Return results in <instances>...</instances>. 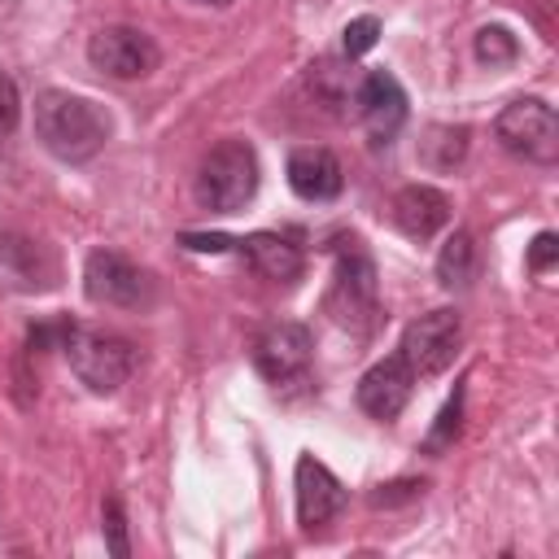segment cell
Returning <instances> with one entry per match:
<instances>
[{"mask_svg": "<svg viewBox=\"0 0 559 559\" xmlns=\"http://www.w3.org/2000/svg\"><path fill=\"white\" fill-rule=\"evenodd\" d=\"M109 131H114L109 114L87 96H74L61 87H44L35 96V135L57 162H70V166L92 162L105 148Z\"/></svg>", "mask_w": 559, "mask_h": 559, "instance_id": "6da1fadb", "label": "cell"}, {"mask_svg": "<svg viewBox=\"0 0 559 559\" xmlns=\"http://www.w3.org/2000/svg\"><path fill=\"white\" fill-rule=\"evenodd\" d=\"M332 258H336V271H332V288H328V301L323 310L367 336L376 328V314H380V280H376V262L367 253V245L358 236H336L332 240Z\"/></svg>", "mask_w": 559, "mask_h": 559, "instance_id": "7a4b0ae2", "label": "cell"}, {"mask_svg": "<svg viewBox=\"0 0 559 559\" xmlns=\"http://www.w3.org/2000/svg\"><path fill=\"white\" fill-rule=\"evenodd\" d=\"M262 166L249 140H218L197 170V201L210 214H236L258 197Z\"/></svg>", "mask_w": 559, "mask_h": 559, "instance_id": "3957f363", "label": "cell"}, {"mask_svg": "<svg viewBox=\"0 0 559 559\" xmlns=\"http://www.w3.org/2000/svg\"><path fill=\"white\" fill-rule=\"evenodd\" d=\"M61 354L70 358V371L92 389V393H114L118 384H127L131 367H135V349L127 336L118 332H96L83 328L74 319H66L61 332Z\"/></svg>", "mask_w": 559, "mask_h": 559, "instance_id": "277c9868", "label": "cell"}, {"mask_svg": "<svg viewBox=\"0 0 559 559\" xmlns=\"http://www.w3.org/2000/svg\"><path fill=\"white\" fill-rule=\"evenodd\" d=\"M493 135L511 157L550 166L559 157V118L542 96H515L498 118H493Z\"/></svg>", "mask_w": 559, "mask_h": 559, "instance_id": "5b68a950", "label": "cell"}, {"mask_svg": "<svg viewBox=\"0 0 559 559\" xmlns=\"http://www.w3.org/2000/svg\"><path fill=\"white\" fill-rule=\"evenodd\" d=\"M310 362H314V336H310L306 323L284 319V323H271L253 341V367L275 393L306 389L310 384Z\"/></svg>", "mask_w": 559, "mask_h": 559, "instance_id": "8992f818", "label": "cell"}, {"mask_svg": "<svg viewBox=\"0 0 559 559\" xmlns=\"http://www.w3.org/2000/svg\"><path fill=\"white\" fill-rule=\"evenodd\" d=\"M459 336H463L459 310L441 306V310H428V314H419V319L406 323V332L397 341V354L406 358V367H411L415 380H432V376H441L454 362Z\"/></svg>", "mask_w": 559, "mask_h": 559, "instance_id": "52a82bcc", "label": "cell"}, {"mask_svg": "<svg viewBox=\"0 0 559 559\" xmlns=\"http://www.w3.org/2000/svg\"><path fill=\"white\" fill-rule=\"evenodd\" d=\"M83 293L96 306L135 310V306H144L153 297V275L144 266H135L118 249H92L87 262H83Z\"/></svg>", "mask_w": 559, "mask_h": 559, "instance_id": "ba28073f", "label": "cell"}, {"mask_svg": "<svg viewBox=\"0 0 559 559\" xmlns=\"http://www.w3.org/2000/svg\"><path fill=\"white\" fill-rule=\"evenodd\" d=\"M87 61L109 79H144L157 70L162 52L153 35L140 26H100L87 39Z\"/></svg>", "mask_w": 559, "mask_h": 559, "instance_id": "9c48e42d", "label": "cell"}, {"mask_svg": "<svg viewBox=\"0 0 559 559\" xmlns=\"http://www.w3.org/2000/svg\"><path fill=\"white\" fill-rule=\"evenodd\" d=\"M349 105H354V118L367 127L371 144H393V135L406 122V92L389 70H367L349 92Z\"/></svg>", "mask_w": 559, "mask_h": 559, "instance_id": "30bf717a", "label": "cell"}, {"mask_svg": "<svg viewBox=\"0 0 559 559\" xmlns=\"http://www.w3.org/2000/svg\"><path fill=\"white\" fill-rule=\"evenodd\" d=\"M293 493H297V524L306 533L332 524L345 502H349V489L314 459V454H297V467H293Z\"/></svg>", "mask_w": 559, "mask_h": 559, "instance_id": "8fae6325", "label": "cell"}, {"mask_svg": "<svg viewBox=\"0 0 559 559\" xmlns=\"http://www.w3.org/2000/svg\"><path fill=\"white\" fill-rule=\"evenodd\" d=\"M0 284L13 293H48L57 284L52 249L22 231H0Z\"/></svg>", "mask_w": 559, "mask_h": 559, "instance_id": "7c38bea8", "label": "cell"}, {"mask_svg": "<svg viewBox=\"0 0 559 559\" xmlns=\"http://www.w3.org/2000/svg\"><path fill=\"white\" fill-rule=\"evenodd\" d=\"M411 389H415V376H411L406 358L393 349L389 358H380V362H371V367L362 371V380H358V406H362L371 419L393 424V419L406 411Z\"/></svg>", "mask_w": 559, "mask_h": 559, "instance_id": "4fadbf2b", "label": "cell"}, {"mask_svg": "<svg viewBox=\"0 0 559 559\" xmlns=\"http://www.w3.org/2000/svg\"><path fill=\"white\" fill-rule=\"evenodd\" d=\"M288 188L301 201H336L345 188V170L341 157L323 144H306L288 153Z\"/></svg>", "mask_w": 559, "mask_h": 559, "instance_id": "5bb4252c", "label": "cell"}, {"mask_svg": "<svg viewBox=\"0 0 559 559\" xmlns=\"http://www.w3.org/2000/svg\"><path fill=\"white\" fill-rule=\"evenodd\" d=\"M393 223L411 240H432L450 223V197L432 183H406L393 197Z\"/></svg>", "mask_w": 559, "mask_h": 559, "instance_id": "9a60e30c", "label": "cell"}, {"mask_svg": "<svg viewBox=\"0 0 559 559\" xmlns=\"http://www.w3.org/2000/svg\"><path fill=\"white\" fill-rule=\"evenodd\" d=\"M231 249H240L249 258V266L275 284H293L306 271V253L293 236L280 231H249V236H231Z\"/></svg>", "mask_w": 559, "mask_h": 559, "instance_id": "2e32d148", "label": "cell"}, {"mask_svg": "<svg viewBox=\"0 0 559 559\" xmlns=\"http://www.w3.org/2000/svg\"><path fill=\"white\" fill-rule=\"evenodd\" d=\"M437 280H441V288H467L472 280H476V240H472V231H450L445 236V245H441V253H437Z\"/></svg>", "mask_w": 559, "mask_h": 559, "instance_id": "e0dca14e", "label": "cell"}, {"mask_svg": "<svg viewBox=\"0 0 559 559\" xmlns=\"http://www.w3.org/2000/svg\"><path fill=\"white\" fill-rule=\"evenodd\" d=\"M472 52H476L480 66L498 70V66H511V61L520 57V39H515L507 26H480L476 39H472Z\"/></svg>", "mask_w": 559, "mask_h": 559, "instance_id": "ac0fdd59", "label": "cell"}, {"mask_svg": "<svg viewBox=\"0 0 559 559\" xmlns=\"http://www.w3.org/2000/svg\"><path fill=\"white\" fill-rule=\"evenodd\" d=\"M459 428H463V380L454 384L450 402L441 406L437 424L428 428V437H424V454H441V450H450V445H454V437H459Z\"/></svg>", "mask_w": 559, "mask_h": 559, "instance_id": "d6986e66", "label": "cell"}, {"mask_svg": "<svg viewBox=\"0 0 559 559\" xmlns=\"http://www.w3.org/2000/svg\"><path fill=\"white\" fill-rule=\"evenodd\" d=\"M424 153H432L428 166H441V170L454 166L467 153V127H432L424 140Z\"/></svg>", "mask_w": 559, "mask_h": 559, "instance_id": "ffe728a7", "label": "cell"}, {"mask_svg": "<svg viewBox=\"0 0 559 559\" xmlns=\"http://www.w3.org/2000/svg\"><path fill=\"white\" fill-rule=\"evenodd\" d=\"M376 39H380V17L362 13V17L345 22V31H341V52H345V57L354 61V57L371 52V48H376Z\"/></svg>", "mask_w": 559, "mask_h": 559, "instance_id": "44dd1931", "label": "cell"}, {"mask_svg": "<svg viewBox=\"0 0 559 559\" xmlns=\"http://www.w3.org/2000/svg\"><path fill=\"white\" fill-rule=\"evenodd\" d=\"M100 515H105V546H109V555H118V559H127L131 555V546H127V524H122V507H118V498H105V507H100Z\"/></svg>", "mask_w": 559, "mask_h": 559, "instance_id": "7402d4cb", "label": "cell"}, {"mask_svg": "<svg viewBox=\"0 0 559 559\" xmlns=\"http://www.w3.org/2000/svg\"><path fill=\"white\" fill-rule=\"evenodd\" d=\"M17 118H22V96H17V83L9 79V70L0 66V140L13 135Z\"/></svg>", "mask_w": 559, "mask_h": 559, "instance_id": "603a6c76", "label": "cell"}, {"mask_svg": "<svg viewBox=\"0 0 559 559\" xmlns=\"http://www.w3.org/2000/svg\"><path fill=\"white\" fill-rule=\"evenodd\" d=\"M555 258H559L555 231H537V240H533V249H528V271H546Z\"/></svg>", "mask_w": 559, "mask_h": 559, "instance_id": "cb8c5ba5", "label": "cell"}, {"mask_svg": "<svg viewBox=\"0 0 559 559\" xmlns=\"http://www.w3.org/2000/svg\"><path fill=\"white\" fill-rule=\"evenodd\" d=\"M419 493H424V480H397V485H380V489L371 493V502H376V507H393V502L419 498Z\"/></svg>", "mask_w": 559, "mask_h": 559, "instance_id": "d4e9b609", "label": "cell"}, {"mask_svg": "<svg viewBox=\"0 0 559 559\" xmlns=\"http://www.w3.org/2000/svg\"><path fill=\"white\" fill-rule=\"evenodd\" d=\"M188 4H210V9H227V4H236V0H188Z\"/></svg>", "mask_w": 559, "mask_h": 559, "instance_id": "484cf974", "label": "cell"}]
</instances>
